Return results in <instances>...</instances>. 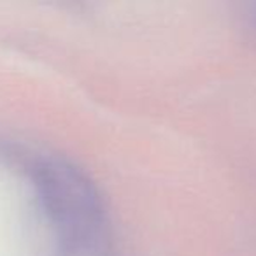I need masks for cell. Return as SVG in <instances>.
Returning a JSON list of instances; mask_svg holds the SVG:
<instances>
[{"mask_svg": "<svg viewBox=\"0 0 256 256\" xmlns=\"http://www.w3.org/2000/svg\"><path fill=\"white\" fill-rule=\"evenodd\" d=\"M30 172L60 254L110 256L109 214L93 179L58 154L37 158Z\"/></svg>", "mask_w": 256, "mask_h": 256, "instance_id": "cell-1", "label": "cell"}, {"mask_svg": "<svg viewBox=\"0 0 256 256\" xmlns=\"http://www.w3.org/2000/svg\"><path fill=\"white\" fill-rule=\"evenodd\" d=\"M244 23L248 26L249 34L252 36V39L256 40V2L248 4L244 8Z\"/></svg>", "mask_w": 256, "mask_h": 256, "instance_id": "cell-2", "label": "cell"}]
</instances>
